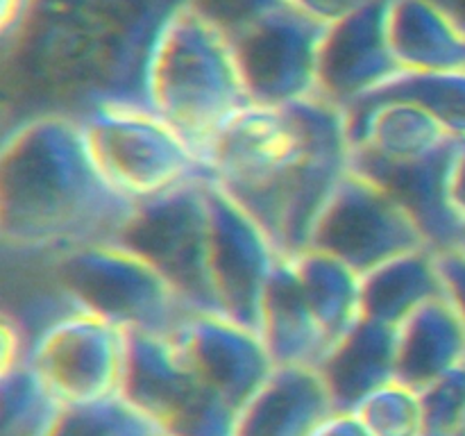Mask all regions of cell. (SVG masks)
Returning a JSON list of instances; mask_svg holds the SVG:
<instances>
[{
    "label": "cell",
    "instance_id": "6da1fadb",
    "mask_svg": "<svg viewBox=\"0 0 465 436\" xmlns=\"http://www.w3.org/2000/svg\"><path fill=\"white\" fill-rule=\"evenodd\" d=\"M134 207L103 175L75 114H32L5 134L0 239L18 257L114 241Z\"/></svg>",
    "mask_w": 465,
    "mask_h": 436
},
{
    "label": "cell",
    "instance_id": "7a4b0ae2",
    "mask_svg": "<svg viewBox=\"0 0 465 436\" xmlns=\"http://www.w3.org/2000/svg\"><path fill=\"white\" fill-rule=\"evenodd\" d=\"M143 100L200 159L218 130L252 104L230 39L186 0H177L159 27L145 66Z\"/></svg>",
    "mask_w": 465,
    "mask_h": 436
},
{
    "label": "cell",
    "instance_id": "3957f363",
    "mask_svg": "<svg viewBox=\"0 0 465 436\" xmlns=\"http://www.w3.org/2000/svg\"><path fill=\"white\" fill-rule=\"evenodd\" d=\"M75 116L103 175L134 203L209 175L189 141L141 100L95 98Z\"/></svg>",
    "mask_w": 465,
    "mask_h": 436
},
{
    "label": "cell",
    "instance_id": "277c9868",
    "mask_svg": "<svg viewBox=\"0 0 465 436\" xmlns=\"http://www.w3.org/2000/svg\"><path fill=\"white\" fill-rule=\"evenodd\" d=\"M45 263L50 284L77 309L123 332L171 336L195 313L150 263L114 241L77 245Z\"/></svg>",
    "mask_w": 465,
    "mask_h": 436
},
{
    "label": "cell",
    "instance_id": "5b68a950",
    "mask_svg": "<svg viewBox=\"0 0 465 436\" xmlns=\"http://www.w3.org/2000/svg\"><path fill=\"white\" fill-rule=\"evenodd\" d=\"M209 175L193 177L141 200L114 239L150 263L186 307L200 313H218L209 275Z\"/></svg>",
    "mask_w": 465,
    "mask_h": 436
},
{
    "label": "cell",
    "instance_id": "8992f818",
    "mask_svg": "<svg viewBox=\"0 0 465 436\" xmlns=\"http://www.w3.org/2000/svg\"><path fill=\"white\" fill-rule=\"evenodd\" d=\"M309 248L334 254L361 275L398 254L430 245L384 189L348 168L313 225Z\"/></svg>",
    "mask_w": 465,
    "mask_h": 436
},
{
    "label": "cell",
    "instance_id": "52a82bcc",
    "mask_svg": "<svg viewBox=\"0 0 465 436\" xmlns=\"http://www.w3.org/2000/svg\"><path fill=\"white\" fill-rule=\"evenodd\" d=\"M327 25L293 5L232 36L236 66L252 104L284 107L318 91V62Z\"/></svg>",
    "mask_w": 465,
    "mask_h": 436
},
{
    "label": "cell",
    "instance_id": "ba28073f",
    "mask_svg": "<svg viewBox=\"0 0 465 436\" xmlns=\"http://www.w3.org/2000/svg\"><path fill=\"white\" fill-rule=\"evenodd\" d=\"M127 332L82 309L50 322L32 343L27 366L66 404L121 393Z\"/></svg>",
    "mask_w": 465,
    "mask_h": 436
},
{
    "label": "cell",
    "instance_id": "9c48e42d",
    "mask_svg": "<svg viewBox=\"0 0 465 436\" xmlns=\"http://www.w3.org/2000/svg\"><path fill=\"white\" fill-rule=\"evenodd\" d=\"M282 257L268 232L212 180L209 275L218 313L259 332L263 291Z\"/></svg>",
    "mask_w": 465,
    "mask_h": 436
},
{
    "label": "cell",
    "instance_id": "30bf717a",
    "mask_svg": "<svg viewBox=\"0 0 465 436\" xmlns=\"http://www.w3.org/2000/svg\"><path fill=\"white\" fill-rule=\"evenodd\" d=\"M300 145L280 107L248 104L218 130L204 150V166L232 198L243 200L275 184Z\"/></svg>",
    "mask_w": 465,
    "mask_h": 436
},
{
    "label": "cell",
    "instance_id": "8fae6325",
    "mask_svg": "<svg viewBox=\"0 0 465 436\" xmlns=\"http://www.w3.org/2000/svg\"><path fill=\"white\" fill-rule=\"evenodd\" d=\"M400 73L402 68L386 36V0H377L327 25L316 94L352 109Z\"/></svg>",
    "mask_w": 465,
    "mask_h": 436
},
{
    "label": "cell",
    "instance_id": "7c38bea8",
    "mask_svg": "<svg viewBox=\"0 0 465 436\" xmlns=\"http://www.w3.org/2000/svg\"><path fill=\"white\" fill-rule=\"evenodd\" d=\"M171 336L195 375L236 409L275 368L262 334L223 313H191Z\"/></svg>",
    "mask_w": 465,
    "mask_h": 436
},
{
    "label": "cell",
    "instance_id": "4fadbf2b",
    "mask_svg": "<svg viewBox=\"0 0 465 436\" xmlns=\"http://www.w3.org/2000/svg\"><path fill=\"white\" fill-rule=\"evenodd\" d=\"M454 141L434 157L409 164L386 162L363 148L350 153V168L384 189L416 223L434 253L461 248L465 241V227L448 200V164Z\"/></svg>",
    "mask_w": 465,
    "mask_h": 436
},
{
    "label": "cell",
    "instance_id": "5bb4252c",
    "mask_svg": "<svg viewBox=\"0 0 465 436\" xmlns=\"http://www.w3.org/2000/svg\"><path fill=\"white\" fill-rule=\"evenodd\" d=\"M336 411L312 366H275L239 409L234 436H313Z\"/></svg>",
    "mask_w": 465,
    "mask_h": 436
},
{
    "label": "cell",
    "instance_id": "9a60e30c",
    "mask_svg": "<svg viewBox=\"0 0 465 436\" xmlns=\"http://www.w3.org/2000/svg\"><path fill=\"white\" fill-rule=\"evenodd\" d=\"M203 380L173 336L127 332L121 395L162 430L193 398Z\"/></svg>",
    "mask_w": 465,
    "mask_h": 436
},
{
    "label": "cell",
    "instance_id": "2e32d148",
    "mask_svg": "<svg viewBox=\"0 0 465 436\" xmlns=\"http://www.w3.org/2000/svg\"><path fill=\"white\" fill-rule=\"evenodd\" d=\"M316 371L334 400L336 411H354L363 398L398 380L395 327L359 318L331 341Z\"/></svg>",
    "mask_w": 465,
    "mask_h": 436
},
{
    "label": "cell",
    "instance_id": "e0dca14e",
    "mask_svg": "<svg viewBox=\"0 0 465 436\" xmlns=\"http://www.w3.org/2000/svg\"><path fill=\"white\" fill-rule=\"evenodd\" d=\"M350 132L352 148L395 164L430 159L457 139L425 107L404 98L366 100L352 107Z\"/></svg>",
    "mask_w": 465,
    "mask_h": 436
},
{
    "label": "cell",
    "instance_id": "ac0fdd59",
    "mask_svg": "<svg viewBox=\"0 0 465 436\" xmlns=\"http://www.w3.org/2000/svg\"><path fill=\"white\" fill-rule=\"evenodd\" d=\"M465 363V325L448 295L420 304L395 327V372L422 391Z\"/></svg>",
    "mask_w": 465,
    "mask_h": 436
},
{
    "label": "cell",
    "instance_id": "d6986e66",
    "mask_svg": "<svg viewBox=\"0 0 465 436\" xmlns=\"http://www.w3.org/2000/svg\"><path fill=\"white\" fill-rule=\"evenodd\" d=\"M259 334L275 366L316 368L330 339L309 309L291 257H282L263 291Z\"/></svg>",
    "mask_w": 465,
    "mask_h": 436
},
{
    "label": "cell",
    "instance_id": "ffe728a7",
    "mask_svg": "<svg viewBox=\"0 0 465 436\" xmlns=\"http://www.w3.org/2000/svg\"><path fill=\"white\" fill-rule=\"evenodd\" d=\"M386 36L402 73L465 71V36L431 0H386Z\"/></svg>",
    "mask_w": 465,
    "mask_h": 436
},
{
    "label": "cell",
    "instance_id": "44dd1931",
    "mask_svg": "<svg viewBox=\"0 0 465 436\" xmlns=\"http://www.w3.org/2000/svg\"><path fill=\"white\" fill-rule=\"evenodd\" d=\"M443 293L434 250H411L361 272V318L398 327L420 304Z\"/></svg>",
    "mask_w": 465,
    "mask_h": 436
},
{
    "label": "cell",
    "instance_id": "7402d4cb",
    "mask_svg": "<svg viewBox=\"0 0 465 436\" xmlns=\"http://www.w3.org/2000/svg\"><path fill=\"white\" fill-rule=\"evenodd\" d=\"M291 263L309 309L331 343L361 318V275L318 248H304Z\"/></svg>",
    "mask_w": 465,
    "mask_h": 436
},
{
    "label": "cell",
    "instance_id": "603a6c76",
    "mask_svg": "<svg viewBox=\"0 0 465 436\" xmlns=\"http://www.w3.org/2000/svg\"><path fill=\"white\" fill-rule=\"evenodd\" d=\"M0 407L3 436H54L68 404L25 363L0 375Z\"/></svg>",
    "mask_w": 465,
    "mask_h": 436
},
{
    "label": "cell",
    "instance_id": "cb8c5ba5",
    "mask_svg": "<svg viewBox=\"0 0 465 436\" xmlns=\"http://www.w3.org/2000/svg\"><path fill=\"white\" fill-rule=\"evenodd\" d=\"M377 98H404L418 103L450 134L459 139L465 136V71L400 73L395 80H391L366 100Z\"/></svg>",
    "mask_w": 465,
    "mask_h": 436
},
{
    "label": "cell",
    "instance_id": "d4e9b609",
    "mask_svg": "<svg viewBox=\"0 0 465 436\" xmlns=\"http://www.w3.org/2000/svg\"><path fill=\"white\" fill-rule=\"evenodd\" d=\"M54 436H163L162 430L121 393L68 404Z\"/></svg>",
    "mask_w": 465,
    "mask_h": 436
},
{
    "label": "cell",
    "instance_id": "484cf974",
    "mask_svg": "<svg viewBox=\"0 0 465 436\" xmlns=\"http://www.w3.org/2000/svg\"><path fill=\"white\" fill-rule=\"evenodd\" d=\"M372 436H427L420 391L389 382L354 409Z\"/></svg>",
    "mask_w": 465,
    "mask_h": 436
},
{
    "label": "cell",
    "instance_id": "4316f807",
    "mask_svg": "<svg viewBox=\"0 0 465 436\" xmlns=\"http://www.w3.org/2000/svg\"><path fill=\"white\" fill-rule=\"evenodd\" d=\"M427 436H461L465 425V363L420 391Z\"/></svg>",
    "mask_w": 465,
    "mask_h": 436
},
{
    "label": "cell",
    "instance_id": "83f0119b",
    "mask_svg": "<svg viewBox=\"0 0 465 436\" xmlns=\"http://www.w3.org/2000/svg\"><path fill=\"white\" fill-rule=\"evenodd\" d=\"M186 3L204 21L232 39L277 9L286 7L289 0H186Z\"/></svg>",
    "mask_w": 465,
    "mask_h": 436
},
{
    "label": "cell",
    "instance_id": "f1b7e54d",
    "mask_svg": "<svg viewBox=\"0 0 465 436\" xmlns=\"http://www.w3.org/2000/svg\"><path fill=\"white\" fill-rule=\"evenodd\" d=\"M436 263H439L445 295L465 325V250L452 248L436 253Z\"/></svg>",
    "mask_w": 465,
    "mask_h": 436
},
{
    "label": "cell",
    "instance_id": "f546056e",
    "mask_svg": "<svg viewBox=\"0 0 465 436\" xmlns=\"http://www.w3.org/2000/svg\"><path fill=\"white\" fill-rule=\"evenodd\" d=\"M289 3L298 7L300 12L307 14V16H312L313 21L322 23V25H331V23L368 7L377 0H289Z\"/></svg>",
    "mask_w": 465,
    "mask_h": 436
},
{
    "label": "cell",
    "instance_id": "4dcf8cb0",
    "mask_svg": "<svg viewBox=\"0 0 465 436\" xmlns=\"http://www.w3.org/2000/svg\"><path fill=\"white\" fill-rule=\"evenodd\" d=\"M448 200L459 223L465 227V136L454 141L448 164Z\"/></svg>",
    "mask_w": 465,
    "mask_h": 436
},
{
    "label": "cell",
    "instance_id": "1f68e13d",
    "mask_svg": "<svg viewBox=\"0 0 465 436\" xmlns=\"http://www.w3.org/2000/svg\"><path fill=\"white\" fill-rule=\"evenodd\" d=\"M39 0H3V9H0V30H3L5 45L14 44L23 27L30 21L32 12H35Z\"/></svg>",
    "mask_w": 465,
    "mask_h": 436
},
{
    "label": "cell",
    "instance_id": "d6a6232c",
    "mask_svg": "<svg viewBox=\"0 0 465 436\" xmlns=\"http://www.w3.org/2000/svg\"><path fill=\"white\" fill-rule=\"evenodd\" d=\"M313 436H372L354 411H334Z\"/></svg>",
    "mask_w": 465,
    "mask_h": 436
},
{
    "label": "cell",
    "instance_id": "836d02e7",
    "mask_svg": "<svg viewBox=\"0 0 465 436\" xmlns=\"http://www.w3.org/2000/svg\"><path fill=\"white\" fill-rule=\"evenodd\" d=\"M465 36V0H431Z\"/></svg>",
    "mask_w": 465,
    "mask_h": 436
},
{
    "label": "cell",
    "instance_id": "e575fe53",
    "mask_svg": "<svg viewBox=\"0 0 465 436\" xmlns=\"http://www.w3.org/2000/svg\"><path fill=\"white\" fill-rule=\"evenodd\" d=\"M461 436H465V425H463V431H461Z\"/></svg>",
    "mask_w": 465,
    "mask_h": 436
},
{
    "label": "cell",
    "instance_id": "d590c367",
    "mask_svg": "<svg viewBox=\"0 0 465 436\" xmlns=\"http://www.w3.org/2000/svg\"><path fill=\"white\" fill-rule=\"evenodd\" d=\"M461 248H463V250H465V241H463V245H461Z\"/></svg>",
    "mask_w": 465,
    "mask_h": 436
}]
</instances>
